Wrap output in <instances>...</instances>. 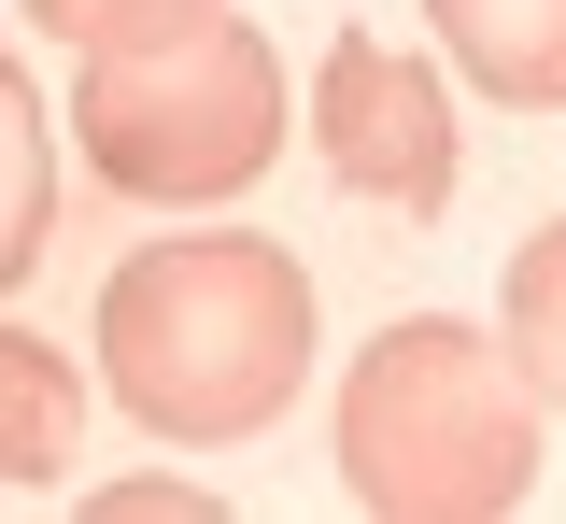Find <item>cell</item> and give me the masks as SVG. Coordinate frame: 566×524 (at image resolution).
<instances>
[{
  "mask_svg": "<svg viewBox=\"0 0 566 524\" xmlns=\"http://www.w3.org/2000/svg\"><path fill=\"white\" fill-rule=\"evenodd\" d=\"M43 227H57V114H43V85L0 57V298L43 270Z\"/></svg>",
  "mask_w": 566,
  "mask_h": 524,
  "instance_id": "52a82bcc",
  "label": "cell"
},
{
  "mask_svg": "<svg viewBox=\"0 0 566 524\" xmlns=\"http://www.w3.org/2000/svg\"><path fill=\"white\" fill-rule=\"evenodd\" d=\"M312 156H326V185L340 199H368V213L424 227L439 199H453V99H439V72H424L411 43H382V29H340L326 57H312Z\"/></svg>",
  "mask_w": 566,
  "mask_h": 524,
  "instance_id": "277c9868",
  "label": "cell"
},
{
  "mask_svg": "<svg viewBox=\"0 0 566 524\" xmlns=\"http://www.w3.org/2000/svg\"><path fill=\"white\" fill-rule=\"evenodd\" d=\"M71 156L142 199V213H212L241 199L283 156V57L270 29L241 14H199L170 43H128V57H85L71 72Z\"/></svg>",
  "mask_w": 566,
  "mask_h": 524,
  "instance_id": "3957f363",
  "label": "cell"
},
{
  "mask_svg": "<svg viewBox=\"0 0 566 524\" xmlns=\"http://www.w3.org/2000/svg\"><path fill=\"white\" fill-rule=\"evenodd\" d=\"M85 440V369L43 326H0V482H57Z\"/></svg>",
  "mask_w": 566,
  "mask_h": 524,
  "instance_id": "8992f818",
  "label": "cell"
},
{
  "mask_svg": "<svg viewBox=\"0 0 566 524\" xmlns=\"http://www.w3.org/2000/svg\"><path fill=\"white\" fill-rule=\"evenodd\" d=\"M85 511H99V524H142V511H170V524H212L227 496H212V482H99Z\"/></svg>",
  "mask_w": 566,
  "mask_h": 524,
  "instance_id": "30bf717a",
  "label": "cell"
},
{
  "mask_svg": "<svg viewBox=\"0 0 566 524\" xmlns=\"http://www.w3.org/2000/svg\"><path fill=\"white\" fill-rule=\"evenodd\" d=\"M43 29H57L71 57H128V43H170V29H199V14H227V0H29Z\"/></svg>",
  "mask_w": 566,
  "mask_h": 524,
  "instance_id": "9c48e42d",
  "label": "cell"
},
{
  "mask_svg": "<svg viewBox=\"0 0 566 524\" xmlns=\"http://www.w3.org/2000/svg\"><path fill=\"white\" fill-rule=\"evenodd\" d=\"M99 382L142 440L227 453L312 382V270L270 227H170L99 284Z\"/></svg>",
  "mask_w": 566,
  "mask_h": 524,
  "instance_id": "6da1fadb",
  "label": "cell"
},
{
  "mask_svg": "<svg viewBox=\"0 0 566 524\" xmlns=\"http://www.w3.org/2000/svg\"><path fill=\"white\" fill-rule=\"evenodd\" d=\"M439 57L510 99V114H566V0H424Z\"/></svg>",
  "mask_w": 566,
  "mask_h": 524,
  "instance_id": "5b68a950",
  "label": "cell"
},
{
  "mask_svg": "<svg viewBox=\"0 0 566 524\" xmlns=\"http://www.w3.org/2000/svg\"><path fill=\"white\" fill-rule=\"evenodd\" d=\"M340 496L382 524H510L538 496V397L468 312H397L340 382Z\"/></svg>",
  "mask_w": 566,
  "mask_h": 524,
  "instance_id": "7a4b0ae2",
  "label": "cell"
},
{
  "mask_svg": "<svg viewBox=\"0 0 566 524\" xmlns=\"http://www.w3.org/2000/svg\"><path fill=\"white\" fill-rule=\"evenodd\" d=\"M495 355L524 369L538 411H566V213L510 255V284H495Z\"/></svg>",
  "mask_w": 566,
  "mask_h": 524,
  "instance_id": "ba28073f",
  "label": "cell"
}]
</instances>
